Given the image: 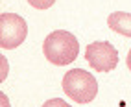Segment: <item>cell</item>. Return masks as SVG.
<instances>
[{
	"label": "cell",
	"mask_w": 131,
	"mask_h": 107,
	"mask_svg": "<svg viewBox=\"0 0 131 107\" xmlns=\"http://www.w3.org/2000/svg\"><path fill=\"white\" fill-rule=\"evenodd\" d=\"M127 68L131 70V50H129V54H127Z\"/></svg>",
	"instance_id": "8"
},
{
	"label": "cell",
	"mask_w": 131,
	"mask_h": 107,
	"mask_svg": "<svg viewBox=\"0 0 131 107\" xmlns=\"http://www.w3.org/2000/svg\"><path fill=\"white\" fill-rule=\"evenodd\" d=\"M28 35V24L20 15L2 13L0 15V46L6 50L17 48Z\"/></svg>",
	"instance_id": "3"
},
{
	"label": "cell",
	"mask_w": 131,
	"mask_h": 107,
	"mask_svg": "<svg viewBox=\"0 0 131 107\" xmlns=\"http://www.w3.org/2000/svg\"><path fill=\"white\" fill-rule=\"evenodd\" d=\"M28 4H31L35 9H48L56 4V0H28Z\"/></svg>",
	"instance_id": "6"
},
{
	"label": "cell",
	"mask_w": 131,
	"mask_h": 107,
	"mask_svg": "<svg viewBox=\"0 0 131 107\" xmlns=\"http://www.w3.org/2000/svg\"><path fill=\"white\" fill-rule=\"evenodd\" d=\"M42 107H72V105H68L65 100H61V98H52V100L42 103Z\"/></svg>",
	"instance_id": "7"
},
{
	"label": "cell",
	"mask_w": 131,
	"mask_h": 107,
	"mask_svg": "<svg viewBox=\"0 0 131 107\" xmlns=\"http://www.w3.org/2000/svg\"><path fill=\"white\" fill-rule=\"evenodd\" d=\"M63 91L70 100L78 103H89L98 94V83L96 78L87 70L74 68L63 76Z\"/></svg>",
	"instance_id": "2"
},
{
	"label": "cell",
	"mask_w": 131,
	"mask_h": 107,
	"mask_svg": "<svg viewBox=\"0 0 131 107\" xmlns=\"http://www.w3.org/2000/svg\"><path fill=\"white\" fill-rule=\"evenodd\" d=\"M42 52H45V57L50 63L57 67L70 65L76 61L78 54H80V42H78L74 33L65 30H56L45 39Z\"/></svg>",
	"instance_id": "1"
},
{
	"label": "cell",
	"mask_w": 131,
	"mask_h": 107,
	"mask_svg": "<svg viewBox=\"0 0 131 107\" xmlns=\"http://www.w3.org/2000/svg\"><path fill=\"white\" fill-rule=\"evenodd\" d=\"M109 28L120 33V35H126V37H131V13H124V11H115L109 15L107 19Z\"/></svg>",
	"instance_id": "5"
},
{
	"label": "cell",
	"mask_w": 131,
	"mask_h": 107,
	"mask_svg": "<svg viewBox=\"0 0 131 107\" xmlns=\"http://www.w3.org/2000/svg\"><path fill=\"white\" fill-rule=\"evenodd\" d=\"M85 59L96 72H109L118 65V52L107 41H96L87 46Z\"/></svg>",
	"instance_id": "4"
}]
</instances>
